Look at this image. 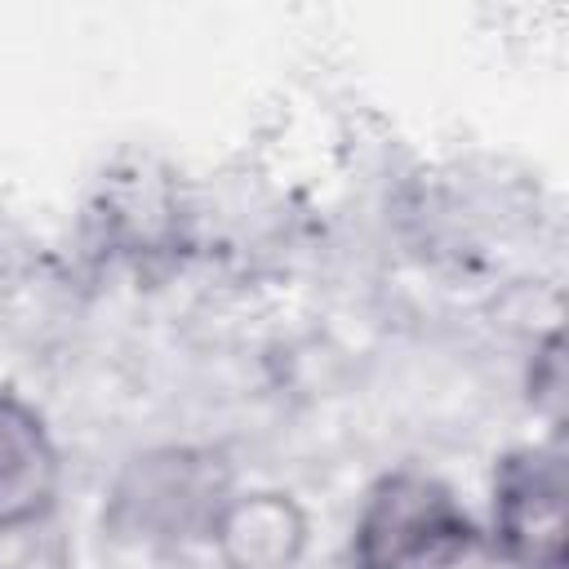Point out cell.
<instances>
[{"instance_id": "obj_2", "label": "cell", "mask_w": 569, "mask_h": 569, "mask_svg": "<svg viewBox=\"0 0 569 569\" xmlns=\"http://www.w3.org/2000/svg\"><path fill=\"white\" fill-rule=\"evenodd\" d=\"M485 542L516 569H565V462L560 449H511L493 471Z\"/></svg>"}, {"instance_id": "obj_3", "label": "cell", "mask_w": 569, "mask_h": 569, "mask_svg": "<svg viewBox=\"0 0 569 569\" xmlns=\"http://www.w3.org/2000/svg\"><path fill=\"white\" fill-rule=\"evenodd\" d=\"M58 445L44 418L13 391H0V533L44 520L58 502Z\"/></svg>"}, {"instance_id": "obj_1", "label": "cell", "mask_w": 569, "mask_h": 569, "mask_svg": "<svg viewBox=\"0 0 569 569\" xmlns=\"http://www.w3.org/2000/svg\"><path fill=\"white\" fill-rule=\"evenodd\" d=\"M480 547L476 516L422 467L378 476L351 525V569H462Z\"/></svg>"}]
</instances>
